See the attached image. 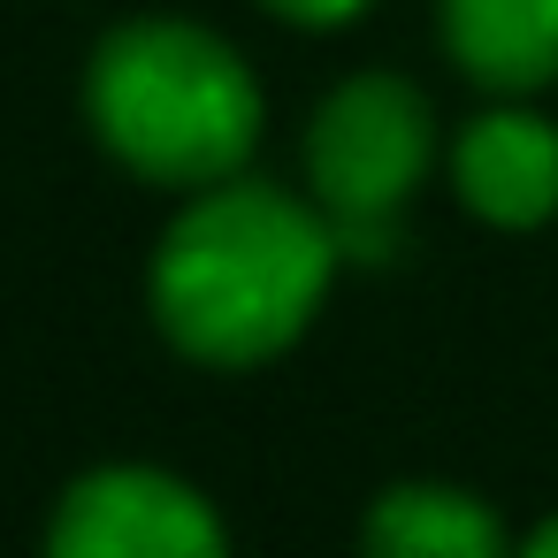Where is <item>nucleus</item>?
Returning <instances> with one entry per match:
<instances>
[{
    "label": "nucleus",
    "mask_w": 558,
    "mask_h": 558,
    "mask_svg": "<svg viewBox=\"0 0 558 558\" xmlns=\"http://www.w3.org/2000/svg\"><path fill=\"white\" fill-rule=\"evenodd\" d=\"M337 253L329 215L283 199L276 184L222 177L154 253V322L207 367H253L314 322Z\"/></svg>",
    "instance_id": "nucleus-1"
},
{
    "label": "nucleus",
    "mask_w": 558,
    "mask_h": 558,
    "mask_svg": "<svg viewBox=\"0 0 558 558\" xmlns=\"http://www.w3.org/2000/svg\"><path fill=\"white\" fill-rule=\"evenodd\" d=\"M93 131L154 184H222L260 138L253 70L199 24H123L85 77Z\"/></svg>",
    "instance_id": "nucleus-2"
},
{
    "label": "nucleus",
    "mask_w": 558,
    "mask_h": 558,
    "mask_svg": "<svg viewBox=\"0 0 558 558\" xmlns=\"http://www.w3.org/2000/svg\"><path fill=\"white\" fill-rule=\"evenodd\" d=\"M306 169L322 215L352 260H383L398 245V207L428 169V100L405 77H352L322 100Z\"/></svg>",
    "instance_id": "nucleus-3"
},
{
    "label": "nucleus",
    "mask_w": 558,
    "mask_h": 558,
    "mask_svg": "<svg viewBox=\"0 0 558 558\" xmlns=\"http://www.w3.org/2000/svg\"><path fill=\"white\" fill-rule=\"evenodd\" d=\"M47 550H62V558H215L222 520L177 474L100 466L47 520Z\"/></svg>",
    "instance_id": "nucleus-4"
},
{
    "label": "nucleus",
    "mask_w": 558,
    "mask_h": 558,
    "mask_svg": "<svg viewBox=\"0 0 558 558\" xmlns=\"http://www.w3.org/2000/svg\"><path fill=\"white\" fill-rule=\"evenodd\" d=\"M459 199L497 230H535L558 215V131L535 116H482L451 154Z\"/></svg>",
    "instance_id": "nucleus-5"
},
{
    "label": "nucleus",
    "mask_w": 558,
    "mask_h": 558,
    "mask_svg": "<svg viewBox=\"0 0 558 558\" xmlns=\"http://www.w3.org/2000/svg\"><path fill=\"white\" fill-rule=\"evenodd\" d=\"M444 47L489 93L558 77V0H444Z\"/></svg>",
    "instance_id": "nucleus-6"
},
{
    "label": "nucleus",
    "mask_w": 558,
    "mask_h": 558,
    "mask_svg": "<svg viewBox=\"0 0 558 558\" xmlns=\"http://www.w3.org/2000/svg\"><path fill=\"white\" fill-rule=\"evenodd\" d=\"M360 543L383 550V558H489L505 535H497V520H489L466 489L405 482V489H383V497H375Z\"/></svg>",
    "instance_id": "nucleus-7"
},
{
    "label": "nucleus",
    "mask_w": 558,
    "mask_h": 558,
    "mask_svg": "<svg viewBox=\"0 0 558 558\" xmlns=\"http://www.w3.org/2000/svg\"><path fill=\"white\" fill-rule=\"evenodd\" d=\"M276 16H291V24H306V32H329V24H352L367 0H268Z\"/></svg>",
    "instance_id": "nucleus-8"
},
{
    "label": "nucleus",
    "mask_w": 558,
    "mask_h": 558,
    "mask_svg": "<svg viewBox=\"0 0 558 558\" xmlns=\"http://www.w3.org/2000/svg\"><path fill=\"white\" fill-rule=\"evenodd\" d=\"M527 550H535V558H558V520H543V527L527 535Z\"/></svg>",
    "instance_id": "nucleus-9"
}]
</instances>
